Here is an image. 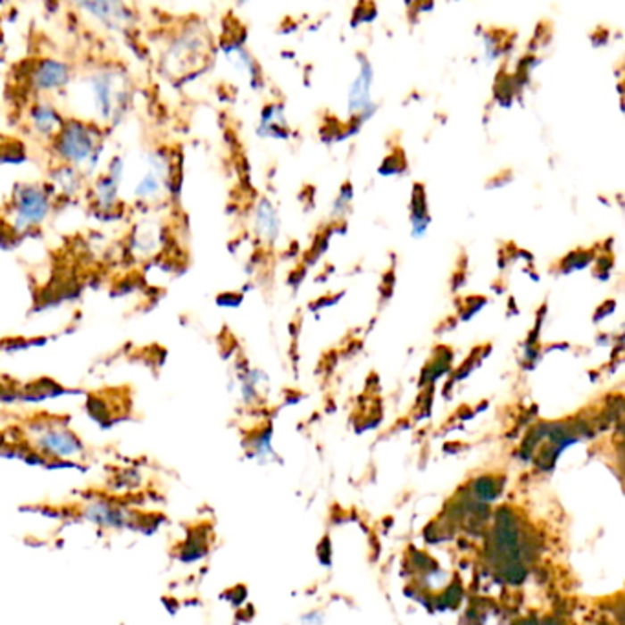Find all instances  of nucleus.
<instances>
[{
    "label": "nucleus",
    "mask_w": 625,
    "mask_h": 625,
    "mask_svg": "<svg viewBox=\"0 0 625 625\" xmlns=\"http://www.w3.org/2000/svg\"><path fill=\"white\" fill-rule=\"evenodd\" d=\"M66 78H68L66 66L59 64V62H54V61L43 62V66L39 68L38 74H36L38 85L43 90H54V87H62L66 83Z\"/></svg>",
    "instance_id": "39448f33"
},
{
    "label": "nucleus",
    "mask_w": 625,
    "mask_h": 625,
    "mask_svg": "<svg viewBox=\"0 0 625 625\" xmlns=\"http://www.w3.org/2000/svg\"><path fill=\"white\" fill-rule=\"evenodd\" d=\"M36 449L52 459H78L83 451L81 440L66 428L50 426L39 429L36 437Z\"/></svg>",
    "instance_id": "f257e3e1"
},
{
    "label": "nucleus",
    "mask_w": 625,
    "mask_h": 625,
    "mask_svg": "<svg viewBox=\"0 0 625 625\" xmlns=\"http://www.w3.org/2000/svg\"><path fill=\"white\" fill-rule=\"evenodd\" d=\"M48 213V198L38 188H28L15 200V228L26 229L43 222Z\"/></svg>",
    "instance_id": "7ed1b4c3"
},
{
    "label": "nucleus",
    "mask_w": 625,
    "mask_h": 625,
    "mask_svg": "<svg viewBox=\"0 0 625 625\" xmlns=\"http://www.w3.org/2000/svg\"><path fill=\"white\" fill-rule=\"evenodd\" d=\"M57 147L62 158L71 160L72 163H85L94 154L96 138L81 123H72L59 134Z\"/></svg>",
    "instance_id": "f03ea898"
},
{
    "label": "nucleus",
    "mask_w": 625,
    "mask_h": 625,
    "mask_svg": "<svg viewBox=\"0 0 625 625\" xmlns=\"http://www.w3.org/2000/svg\"><path fill=\"white\" fill-rule=\"evenodd\" d=\"M88 523L103 529H123L129 525V513L123 506L111 501H92L85 508Z\"/></svg>",
    "instance_id": "20e7f679"
}]
</instances>
